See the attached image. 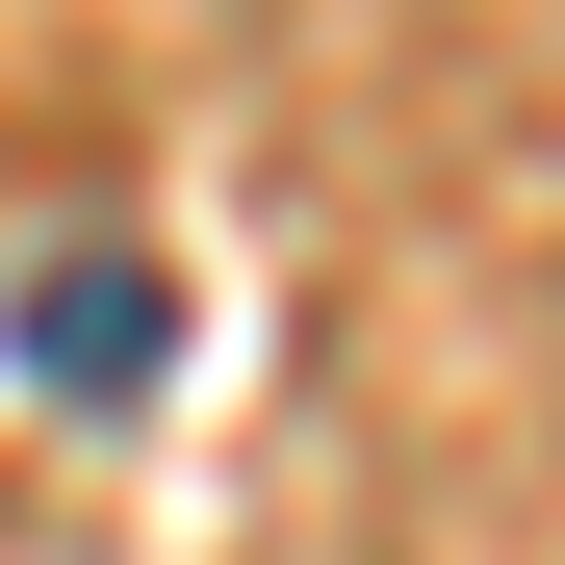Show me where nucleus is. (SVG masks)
<instances>
[{"label": "nucleus", "instance_id": "nucleus-1", "mask_svg": "<svg viewBox=\"0 0 565 565\" xmlns=\"http://www.w3.org/2000/svg\"><path fill=\"white\" fill-rule=\"evenodd\" d=\"M154 360H180V282H154V257H52V282H26V386H52V412H129Z\"/></svg>", "mask_w": 565, "mask_h": 565}]
</instances>
